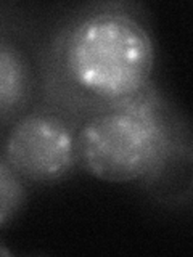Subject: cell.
I'll list each match as a JSON object with an SVG mask.
<instances>
[{
  "label": "cell",
  "instance_id": "2",
  "mask_svg": "<svg viewBox=\"0 0 193 257\" xmlns=\"http://www.w3.org/2000/svg\"><path fill=\"white\" fill-rule=\"evenodd\" d=\"M139 93L92 116L76 134L77 163L105 182L148 177L167 159L169 127L151 98Z\"/></svg>",
  "mask_w": 193,
  "mask_h": 257
},
{
  "label": "cell",
  "instance_id": "1",
  "mask_svg": "<svg viewBox=\"0 0 193 257\" xmlns=\"http://www.w3.org/2000/svg\"><path fill=\"white\" fill-rule=\"evenodd\" d=\"M58 64L72 90L111 106L145 90L155 66V45L139 18L105 7L69 24L60 40Z\"/></svg>",
  "mask_w": 193,
  "mask_h": 257
},
{
  "label": "cell",
  "instance_id": "3",
  "mask_svg": "<svg viewBox=\"0 0 193 257\" xmlns=\"http://www.w3.org/2000/svg\"><path fill=\"white\" fill-rule=\"evenodd\" d=\"M4 158L24 182H60L77 164L76 132L66 119L50 111L28 112L8 131Z\"/></svg>",
  "mask_w": 193,
  "mask_h": 257
},
{
  "label": "cell",
  "instance_id": "5",
  "mask_svg": "<svg viewBox=\"0 0 193 257\" xmlns=\"http://www.w3.org/2000/svg\"><path fill=\"white\" fill-rule=\"evenodd\" d=\"M26 203V185L21 177L0 156V227L12 222Z\"/></svg>",
  "mask_w": 193,
  "mask_h": 257
},
{
  "label": "cell",
  "instance_id": "6",
  "mask_svg": "<svg viewBox=\"0 0 193 257\" xmlns=\"http://www.w3.org/2000/svg\"><path fill=\"white\" fill-rule=\"evenodd\" d=\"M0 255H12V251L5 244L0 243Z\"/></svg>",
  "mask_w": 193,
  "mask_h": 257
},
{
  "label": "cell",
  "instance_id": "4",
  "mask_svg": "<svg viewBox=\"0 0 193 257\" xmlns=\"http://www.w3.org/2000/svg\"><path fill=\"white\" fill-rule=\"evenodd\" d=\"M31 92V71L12 40L0 37V120L18 112Z\"/></svg>",
  "mask_w": 193,
  "mask_h": 257
}]
</instances>
